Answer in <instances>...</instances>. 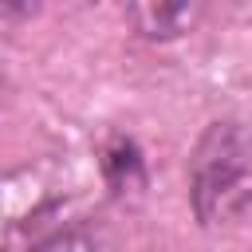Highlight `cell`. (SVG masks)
<instances>
[{"mask_svg":"<svg viewBox=\"0 0 252 252\" xmlns=\"http://www.w3.org/2000/svg\"><path fill=\"white\" fill-rule=\"evenodd\" d=\"M189 189L201 224H228L252 209V130L213 122L189 161Z\"/></svg>","mask_w":252,"mask_h":252,"instance_id":"6da1fadb","label":"cell"},{"mask_svg":"<svg viewBox=\"0 0 252 252\" xmlns=\"http://www.w3.org/2000/svg\"><path fill=\"white\" fill-rule=\"evenodd\" d=\"M35 252H114L110 240L94 228H67V232H55L47 236Z\"/></svg>","mask_w":252,"mask_h":252,"instance_id":"7a4b0ae2","label":"cell"}]
</instances>
